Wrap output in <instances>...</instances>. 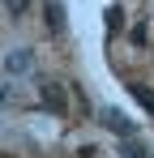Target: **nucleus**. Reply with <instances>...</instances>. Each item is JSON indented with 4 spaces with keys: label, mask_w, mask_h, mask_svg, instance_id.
I'll return each mask as SVG.
<instances>
[{
    "label": "nucleus",
    "mask_w": 154,
    "mask_h": 158,
    "mask_svg": "<svg viewBox=\"0 0 154 158\" xmlns=\"http://www.w3.org/2000/svg\"><path fill=\"white\" fill-rule=\"evenodd\" d=\"M103 124L116 132V137H133V124H128L124 111H116V107H103Z\"/></svg>",
    "instance_id": "1"
},
{
    "label": "nucleus",
    "mask_w": 154,
    "mask_h": 158,
    "mask_svg": "<svg viewBox=\"0 0 154 158\" xmlns=\"http://www.w3.org/2000/svg\"><path fill=\"white\" fill-rule=\"evenodd\" d=\"M43 103H47L51 111H69V103H64V85L47 81V85H43Z\"/></svg>",
    "instance_id": "2"
},
{
    "label": "nucleus",
    "mask_w": 154,
    "mask_h": 158,
    "mask_svg": "<svg viewBox=\"0 0 154 158\" xmlns=\"http://www.w3.org/2000/svg\"><path fill=\"white\" fill-rule=\"evenodd\" d=\"M47 30L51 34L64 30V9H60V0H47Z\"/></svg>",
    "instance_id": "3"
},
{
    "label": "nucleus",
    "mask_w": 154,
    "mask_h": 158,
    "mask_svg": "<svg viewBox=\"0 0 154 158\" xmlns=\"http://www.w3.org/2000/svg\"><path fill=\"white\" fill-rule=\"evenodd\" d=\"M30 64H34V60H30V52H13V56H9V73H26Z\"/></svg>",
    "instance_id": "4"
},
{
    "label": "nucleus",
    "mask_w": 154,
    "mask_h": 158,
    "mask_svg": "<svg viewBox=\"0 0 154 158\" xmlns=\"http://www.w3.org/2000/svg\"><path fill=\"white\" fill-rule=\"evenodd\" d=\"M133 98L146 107V111H154V90H150V85H133Z\"/></svg>",
    "instance_id": "5"
},
{
    "label": "nucleus",
    "mask_w": 154,
    "mask_h": 158,
    "mask_svg": "<svg viewBox=\"0 0 154 158\" xmlns=\"http://www.w3.org/2000/svg\"><path fill=\"white\" fill-rule=\"evenodd\" d=\"M124 158H150V154H146V145H141V141L124 137Z\"/></svg>",
    "instance_id": "6"
},
{
    "label": "nucleus",
    "mask_w": 154,
    "mask_h": 158,
    "mask_svg": "<svg viewBox=\"0 0 154 158\" xmlns=\"http://www.w3.org/2000/svg\"><path fill=\"white\" fill-rule=\"evenodd\" d=\"M120 26H124V13H120V4H111V9H107V30L116 34Z\"/></svg>",
    "instance_id": "7"
},
{
    "label": "nucleus",
    "mask_w": 154,
    "mask_h": 158,
    "mask_svg": "<svg viewBox=\"0 0 154 158\" xmlns=\"http://www.w3.org/2000/svg\"><path fill=\"white\" fill-rule=\"evenodd\" d=\"M26 4H30V0H4V9H9V17H22V13H26Z\"/></svg>",
    "instance_id": "8"
}]
</instances>
